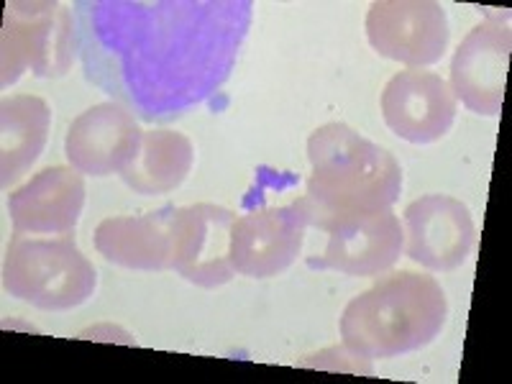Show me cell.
<instances>
[{"instance_id":"9","label":"cell","mask_w":512,"mask_h":384,"mask_svg":"<svg viewBox=\"0 0 512 384\" xmlns=\"http://www.w3.org/2000/svg\"><path fill=\"white\" fill-rule=\"evenodd\" d=\"M300 198L290 205H267L236 218L231 228V267L251 280H269L292 267L308 231Z\"/></svg>"},{"instance_id":"10","label":"cell","mask_w":512,"mask_h":384,"mask_svg":"<svg viewBox=\"0 0 512 384\" xmlns=\"http://www.w3.org/2000/svg\"><path fill=\"white\" fill-rule=\"evenodd\" d=\"M405 249L420 267L454 272L477 246V226L461 200L451 195H423L405 208Z\"/></svg>"},{"instance_id":"8","label":"cell","mask_w":512,"mask_h":384,"mask_svg":"<svg viewBox=\"0 0 512 384\" xmlns=\"http://www.w3.org/2000/svg\"><path fill=\"white\" fill-rule=\"evenodd\" d=\"M236 213L223 205L195 203L172 210V272L213 290L233 280L231 228Z\"/></svg>"},{"instance_id":"2","label":"cell","mask_w":512,"mask_h":384,"mask_svg":"<svg viewBox=\"0 0 512 384\" xmlns=\"http://www.w3.org/2000/svg\"><path fill=\"white\" fill-rule=\"evenodd\" d=\"M310 172L300 195L310 226L326 231L344 218L392 210L402 192V169L384 146L346 123H326L308 139Z\"/></svg>"},{"instance_id":"7","label":"cell","mask_w":512,"mask_h":384,"mask_svg":"<svg viewBox=\"0 0 512 384\" xmlns=\"http://www.w3.org/2000/svg\"><path fill=\"white\" fill-rule=\"evenodd\" d=\"M510 49L512 31L507 16L500 13H487L456 49L448 88L477 116H497L502 111Z\"/></svg>"},{"instance_id":"16","label":"cell","mask_w":512,"mask_h":384,"mask_svg":"<svg viewBox=\"0 0 512 384\" xmlns=\"http://www.w3.org/2000/svg\"><path fill=\"white\" fill-rule=\"evenodd\" d=\"M52 126V108L36 95H11L0 103V182L11 190L41 157Z\"/></svg>"},{"instance_id":"15","label":"cell","mask_w":512,"mask_h":384,"mask_svg":"<svg viewBox=\"0 0 512 384\" xmlns=\"http://www.w3.org/2000/svg\"><path fill=\"white\" fill-rule=\"evenodd\" d=\"M172 210H152L144 216H113L95 228V249L105 262L136 272L172 269Z\"/></svg>"},{"instance_id":"17","label":"cell","mask_w":512,"mask_h":384,"mask_svg":"<svg viewBox=\"0 0 512 384\" xmlns=\"http://www.w3.org/2000/svg\"><path fill=\"white\" fill-rule=\"evenodd\" d=\"M195 162L192 141L172 128H149L121 180L139 195H162L185 182Z\"/></svg>"},{"instance_id":"11","label":"cell","mask_w":512,"mask_h":384,"mask_svg":"<svg viewBox=\"0 0 512 384\" xmlns=\"http://www.w3.org/2000/svg\"><path fill=\"white\" fill-rule=\"evenodd\" d=\"M328 244L320 256H310L308 267L349 277H379L400 262L405 231L392 210L336 221L326 228Z\"/></svg>"},{"instance_id":"13","label":"cell","mask_w":512,"mask_h":384,"mask_svg":"<svg viewBox=\"0 0 512 384\" xmlns=\"http://www.w3.org/2000/svg\"><path fill=\"white\" fill-rule=\"evenodd\" d=\"M141 134L134 113L121 103L90 105L67 128L64 154L82 175H121L139 149Z\"/></svg>"},{"instance_id":"14","label":"cell","mask_w":512,"mask_h":384,"mask_svg":"<svg viewBox=\"0 0 512 384\" xmlns=\"http://www.w3.org/2000/svg\"><path fill=\"white\" fill-rule=\"evenodd\" d=\"M85 208V177L75 167H47L11 192L13 233H72Z\"/></svg>"},{"instance_id":"6","label":"cell","mask_w":512,"mask_h":384,"mask_svg":"<svg viewBox=\"0 0 512 384\" xmlns=\"http://www.w3.org/2000/svg\"><path fill=\"white\" fill-rule=\"evenodd\" d=\"M367 39L379 57L420 70L448 49L446 8L436 0H377L367 13Z\"/></svg>"},{"instance_id":"12","label":"cell","mask_w":512,"mask_h":384,"mask_svg":"<svg viewBox=\"0 0 512 384\" xmlns=\"http://www.w3.org/2000/svg\"><path fill=\"white\" fill-rule=\"evenodd\" d=\"M382 118L392 134L410 144H433L456 121V98L436 72L402 70L382 90Z\"/></svg>"},{"instance_id":"5","label":"cell","mask_w":512,"mask_h":384,"mask_svg":"<svg viewBox=\"0 0 512 384\" xmlns=\"http://www.w3.org/2000/svg\"><path fill=\"white\" fill-rule=\"evenodd\" d=\"M77 49L72 13L49 0H8L0 41V82L11 88L24 72L62 77Z\"/></svg>"},{"instance_id":"4","label":"cell","mask_w":512,"mask_h":384,"mask_svg":"<svg viewBox=\"0 0 512 384\" xmlns=\"http://www.w3.org/2000/svg\"><path fill=\"white\" fill-rule=\"evenodd\" d=\"M98 274L72 233L52 239L16 236L3 256V290L16 300L49 313H64L88 303Z\"/></svg>"},{"instance_id":"1","label":"cell","mask_w":512,"mask_h":384,"mask_svg":"<svg viewBox=\"0 0 512 384\" xmlns=\"http://www.w3.org/2000/svg\"><path fill=\"white\" fill-rule=\"evenodd\" d=\"M88 77L144 118H169L228 77L251 24L246 0L80 3Z\"/></svg>"},{"instance_id":"3","label":"cell","mask_w":512,"mask_h":384,"mask_svg":"<svg viewBox=\"0 0 512 384\" xmlns=\"http://www.w3.org/2000/svg\"><path fill=\"white\" fill-rule=\"evenodd\" d=\"M448 300L436 277L397 272L374 282L344 308L338 331L364 359H395L423 349L441 333Z\"/></svg>"}]
</instances>
